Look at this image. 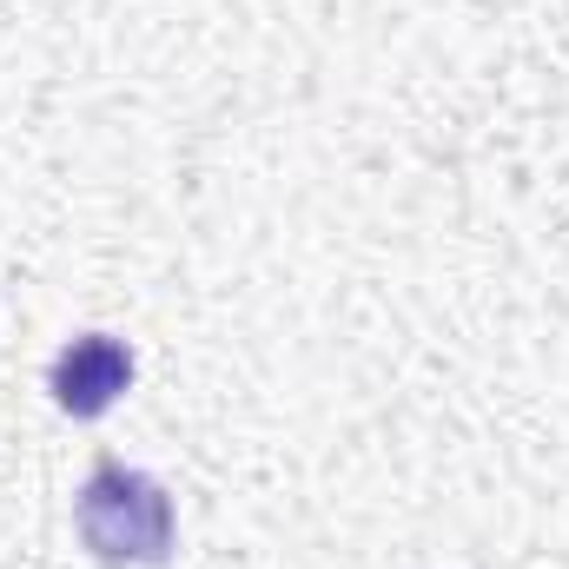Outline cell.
<instances>
[{"label":"cell","instance_id":"cell-2","mask_svg":"<svg viewBox=\"0 0 569 569\" xmlns=\"http://www.w3.org/2000/svg\"><path fill=\"white\" fill-rule=\"evenodd\" d=\"M53 405L60 411H73V418H100V411H113L120 405V391L133 385V351L120 345V338H107V331H87V338H73L60 358H53Z\"/></svg>","mask_w":569,"mask_h":569},{"label":"cell","instance_id":"cell-1","mask_svg":"<svg viewBox=\"0 0 569 569\" xmlns=\"http://www.w3.org/2000/svg\"><path fill=\"white\" fill-rule=\"evenodd\" d=\"M80 537L113 569L166 563V550H172V497L152 477L127 470V463H100L93 483L80 490Z\"/></svg>","mask_w":569,"mask_h":569}]
</instances>
